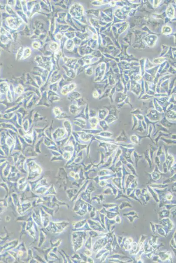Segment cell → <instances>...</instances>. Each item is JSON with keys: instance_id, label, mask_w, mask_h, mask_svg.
Segmentation results:
<instances>
[{"instance_id": "1", "label": "cell", "mask_w": 176, "mask_h": 263, "mask_svg": "<svg viewBox=\"0 0 176 263\" xmlns=\"http://www.w3.org/2000/svg\"><path fill=\"white\" fill-rule=\"evenodd\" d=\"M74 87L75 86L73 84L66 86L63 88L61 93L63 94H66L67 93H68L69 92L72 90V89L74 88Z\"/></svg>"}]
</instances>
